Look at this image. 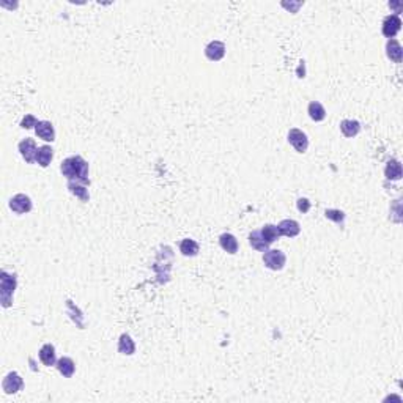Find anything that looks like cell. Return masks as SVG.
I'll return each mask as SVG.
<instances>
[{
    "mask_svg": "<svg viewBox=\"0 0 403 403\" xmlns=\"http://www.w3.org/2000/svg\"><path fill=\"white\" fill-rule=\"evenodd\" d=\"M10 205V210L16 214H27L32 211L33 208V204H32V198L26 194H16L10 198L8 202Z\"/></svg>",
    "mask_w": 403,
    "mask_h": 403,
    "instance_id": "5b68a950",
    "label": "cell"
},
{
    "mask_svg": "<svg viewBox=\"0 0 403 403\" xmlns=\"http://www.w3.org/2000/svg\"><path fill=\"white\" fill-rule=\"evenodd\" d=\"M38 358H40L41 364L46 365V367H52V365H56V364H57L56 346H54L52 343H44V345L40 348Z\"/></svg>",
    "mask_w": 403,
    "mask_h": 403,
    "instance_id": "8fae6325",
    "label": "cell"
},
{
    "mask_svg": "<svg viewBox=\"0 0 403 403\" xmlns=\"http://www.w3.org/2000/svg\"><path fill=\"white\" fill-rule=\"evenodd\" d=\"M117 350H118V353H121L124 356H131V355L136 353V343H134V340L131 339L130 334H121L120 336Z\"/></svg>",
    "mask_w": 403,
    "mask_h": 403,
    "instance_id": "2e32d148",
    "label": "cell"
},
{
    "mask_svg": "<svg viewBox=\"0 0 403 403\" xmlns=\"http://www.w3.org/2000/svg\"><path fill=\"white\" fill-rule=\"evenodd\" d=\"M52 159H54V150L51 145L38 146V153H36V164H38V166L47 167Z\"/></svg>",
    "mask_w": 403,
    "mask_h": 403,
    "instance_id": "d6986e66",
    "label": "cell"
},
{
    "mask_svg": "<svg viewBox=\"0 0 403 403\" xmlns=\"http://www.w3.org/2000/svg\"><path fill=\"white\" fill-rule=\"evenodd\" d=\"M310 205H312V204H310L309 198H306V197H301V198H298V202H296V208H298V211H301L303 214L309 213Z\"/></svg>",
    "mask_w": 403,
    "mask_h": 403,
    "instance_id": "4316f807",
    "label": "cell"
},
{
    "mask_svg": "<svg viewBox=\"0 0 403 403\" xmlns=\"http://www.w3.org/2000/svg\"><path fill=\"white\" fill-rule=\"evenodd\" d=\"M278 227H279L281 236H287V238H295L301 232L299 222L295 221V219H284Z\"/></svg>",
    "mask_w": 403,
    "mask_h": 403,
    "instance_id": "7c38bea8",
    "label": "cell"
},
{
    "mask_svg": "<svg viewBox=\"0 0 403 403\" xmlns=\"http://www.w3.org/2000/svg\"><path fill=\"white\" fill-rule=\"evenodd\" d=\"M260 235L265 240V243L268 246H271L274 241H278L281 238V232H279V227L274 225V224H266L260 229Z\"/></svg>",
    "mask_w": 403,
    "mask_h": 403,
    "instance_id": "e0dca14e",
    "label": "cell"
},
{
    "mask_svg": "<svg viewBox=\"0 0 403 403\" xmlns=\"http://www.w3.org/2000/svg\"><path fill=\"white\" fill-rule=\"evenodd\" d=\"M68 189L69 192L78 197L81 202H88L90 200V194H88V189H87V185H82V183H78V181H68Z\"/></svg>",
    "mask_w": 403,
    "mask_h": 403,
    "instance_id": "7402d4cb",
    "label": "cell"
},
{
    "mask_svg": "<svg viewBox=\"0 0 403 403\" xmlns=\"http://www.w3.org/2000/svg\"><path fill=\"white\" fill-rule=\"evenodd\" d=\"M263 263L268 269L281 271L287 263V255L281 249H268L263 252Z\"/></svg>",
    "mask_w": 403,
    "mask_h": 403,
    "instance_id": "3957f363",
    "label": "cell"
},
{
    "mask_svg": "<svg viewBox=\"0 0 403 403\" xmlns=\"http://www.w3.org/2000/svg\"><path fill=\"white\" fill-rule=\"evenodd\" d=\"M340 131L348 139L356 137L361 131V123L358 120H342L340 121Z\"/></svg>",
    "mask_w": 403,
    "mask_h": 403,
    "instance_id": "ac0fdd59",
    "label": "cell"
},
{
    "mask_svg": "<svg viewBox=\"0 0 403 403\" xmlns=\"http://www.w3.org/2000/svg\"><path fill=\"white\" fill-rule=\"evenodd\" d=\"M38 121H40V120H36L35 115L27 114V115L22 118V121H21V128H22V130H32V128L36 126V123H38Z\"/></svg>",
    "mask_w": 403,
    "mask_h": 403,
    "instance_id": "484cf974",
    "label": "cell"
},
{
    "mask_svg": "<svg viewBox=\"0 0 403 403\" xmlns=\"http://www.w3.org/2000/svg\"><path fill=\"white\" fill-rule=\"evenodd\" d=\"M324 216H326V219H329V221H333V222H336L339 225L343 224V221H345V213L342 210L329 208V210L324 211Z\"/></svg>",
    "mask_w": 403,
    "mask_h": 403,
    "instance_id": "d4e9b609",
    "label": "cell"
},
{
    "mask_svg": "<svg viewBox=\"0 0 403 403\" xmlns=\"http://www.w3.org/2000/svg\"><path fill=\"white\" fill-rule=\"evenodd\" d=\"M401 30V19L400 16L397 14H389L383 19V26H381V33L386 36V38L392 40L395 38V35Z\"/></svg>",
    "mask_w": 403,
    "mask_h": 403,
    "instance_id": "8992f818",
    "label": "cell"
},
{
    "mask_svg": "<svg viewBox=\"0 0 403 403\" xmlns=\"http://www.w3.org/2000/svg\"><path fill=\"white\" fill-rule=\"evenodd\" d=\"M17 150H19L21 156L26 159L27 164H33L36 162V153H38V146H36V142L30 137H26L19 142L17 145Z\"/></svg>",
    "mask_w": 403,
    "mask_h": 403,
    "instance_id": "ba28073f",
    "label": "cell"
},
{
    "mask_svg": "<svg viewBox=\"0 0 403 403\" xmlns=\"http://www.w3.org/2000/svg\"><path fill=\"white\" fill-rule=\"evenodd\" d=\"M219 244H221V247L227 252V254H236L238 249H240V244H238V240H236V236L232 235V233H222L221 236H219Z\"/></svg>",
    "mask_w": 403,
    "mask_h": 403,
    "instance_id": "9a60e30c",
    "label": "cell"
},
{
    "mask_svg": "<svg viewBox=\"0 0 403 403\" xmlns=\"http://www.w3.org/2000/svg\"><path fill=\"white\" fill-rule=\"evenodd\" d=\"M35 133L40 139L44 142H54L56 140V130H54V124L47 120H40L35 126Z\"/></svg>",
    "mask_w": 403,
    "mask_h": 403,
    "instance_id": "30bf717a",
    "label": "cell"
},
{
    "mask_svg": "<svg viewBox=\"0 0 403 403\" xmlns=\"http://www.w3.org/2000/svg\"><path fill=\"white\" fill-rule=\"evenodd\" d=\"M56 367L60 372V375H63L65 378H71L72 375H74V372H76V364H74V361H72L71 358H68V356H63V358L57 359Z\"/></svg>",
    "mask_w": 403,
    "mask_h": 403,
    "instance_id": "5bb4252c",
    "label": "cell"
},
{
    "mask_svg": "<svg viewBox=\"0 0 403 403\" xmlns=\"http://www.w3.org/2000/svg\"><path fill=\"white\" fill-rule=\"evenodd\" d=\"M225 51L227 49H225V44L222 41L214 40V41H211V43L207 44V47H205V57L208 60H211V62H219V60L224 59Z\"/></svg>",
    "mask_w": 403,
    "mask_h": 403,
    "instance_id": "9c48e42d",
    "label": "cell"
},
{
    "mask_svg": "<svg viewBox=\"0 0 403 403\" xmlns=\"http://www.w3.org/2000/svg\"><path fill=\"white\" fill-rule=\"evenodd\" d=\"M22 388H24V380L17 372H10L5 375V378L2 381V389L5 391V394H8V395L16 394V392H19Z\"/></svg>",
    "mask_w": 403,
    "mask_h": 403,
    "instance_id": "52a82bcc",
    "label": "cell"
},
{
    "mask_svg": "<svg viewBox=\"0 0 403 403\" xmlns=\"http://www.w3.org/2000/svg\"><path fill=\"white\" fill-rule=\"evenodd\" d=\"M384 175L391 181H398L401 178V164L398 159L388 161L386 167H384Z\"/></svg>",
    "mask_w": 403,
    "mask_h": 403,
    "instance_id": "ffe728a7",
    "label": "cell"
},
{
    "mask_svg": "<svg viewBox=\"0 0 403 403\" xmlns=\"http://www.w3.org/2000/svg\"><path fill=\"white\" fill-rule=\"evenodd\" d=\"M200 250V246L195 240L192 238H185V240H181L180 243V252L185 255V257H195Z\"/></svg>",
    "mask_w": 403,
    "mask_h": 403,
    "instance_id": "44dd1931",
    "label": "cell"
},
{
    "mask_svg": "<svg viewBox=\"0 0 403 403\" xmlns=\"http://www.w3.org/2000/svg\"><path fill=\"white\" fill-rule=\"evenodd\" d=\"M249 244L252 246V249L259 250V252H265V250L269 249V246L265 243V240H263L262 235H260V230L250 232V235H249Z\"/></svg>",
    "mask_w": 403,
    "mask_h": 403,
    "instance_id": "cb8c5ba5",
    "label": "cell"
},
{
    "mask_svg": "<svg viewBox=\"0 0 403 403\" xmlns=\"http://www.w3.org/2000/svg\"><path fill=\"white\" fill-rule=\"evenodd\" d=\"M307 114L314 121H323L326 118V109L318 101H310L307 106Z\"/></svg>",
    "mask_w": 403,
    "mask_h": 403,
    "instance_id": "603a6c76",
    "label": "cell"
},
{
    "mask_svg": "<svg viewBox=\"0 0 403 403\" xmlns=\"http://www.w3.org/2000/svg\"><path fill=\"white\" fill-rule=\"evenodd\" d=\"M386 56L394 63H400L401 62V59H403V47H401L398 40H395V38L388 40V43H386Z\"/></svg>",
    "mask_w": 403,
    "mask_h": 403,
    "instance_id": "4fadbf2b",
    "label": "cell"
},
{
    "mask_svg": "<svg viewBox=\"0 0 403 403\" xmlns=\"http://www.w3.org/2000/svg\"><path fill=\"white\" fill-rule=\"evenodd\" d=\"M16 285H17L16 274H8L7 271H2V278H0V299H2L4 307L11 306Z\"/></svg>",
    "mask_w": 403,
    "mask_h": 403,
    "instance_id": "7a4b0ae2",
    "label": "cell"
},
{
    "mask_svg": "<svg viewBox=\"0 0 403 403\" xmlns=\"http://www.w3.org/2000/svg\"><path fill=\"white\" fill-rule=\"evenodd\" d=\"M60 172L62 175L68 180V181H78L82 183V185L90 186V178H88V162L76 155V156H69L66 158L62 166H60Z\"/></svg>",
    "mask_w": 403,
    "mask_h": 403,
    "instance_id": "6da1fadb",
    "label": "cell"
},
{
    "mask_svg": "<svg viewBox=\"0 0 403 403\" xmlns=\"http://www.w3.org/2000/svg\"><path fill=\"white\" fill-rule=\"evenodd\" d=\"M287 140L288 143L295 148L298 153H306L307 148H309V139H307V134L298 128H291L288 131V136H287Z\"/></svg>",
    "mask_w": 403,
    "mask_h": 403,
    "instance_id": "277c9868",
    "label": "cell"
}]
</instances>
